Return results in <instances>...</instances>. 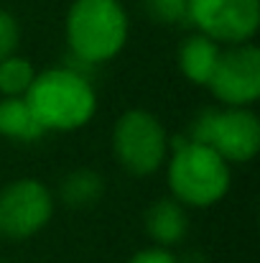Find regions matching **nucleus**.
I'll return each mask as SVG.
<instances>
[{"label": "nucleus", "instance_id": "obj_9", "mask_svg": "<svg viewBox=\"0 0 260 263\" xmlns=\"http://www.w3.org/2000/svg\"><path fill=\"white\" fill-rule=\"evenodd\" d=\"M186 228H189L186 212L176 199H158L146 212V230L161 248L184 240Z\"/></svg>", "mask_w": 260, "mask_h": 263}, {"label": "nucleus", "instance_id": "obj_16", "mask_svg": "<svg viewBox=\"0 0 260 263\" xmlns=\"http://www.w3.org/2000/svg\"><path fill=\"white\" fill-rule=\"evenodd\" d=\"M128 263H176V258H173L166 248L156 246V248H146V251L135 253Z\"/></svg>", "mask_w": 260, "mask_h": 263}, {"label": "nucleus", "instance_id": "obj_5", "mask_svg": "<svg viewBox=\"0 0 260 263\" xmlns=\"http://www.w3.org/2000/svg\"><path fill=\"white\" fill-rule=\"evenodd\" d=\"M115 156L135 176L153 174L169 151V138L156 115L146 110H128L115 125Z\"/></svg>", "mask_w": 260, "mask_h": 263}, {"label": "nucleus", "instance_id": "obj_4", "mask_svg": "<svg viewBox=\"0 0 260 263\" xmlns=\"http://www.w3.org/2000/svg\"><path fill=\"white\" fill-rule=\"evenodd\" d=\"M196 143L217 151L227 164L230 161H250L260 148V123L245 107L230 110H207L196 118L191 128V138Z\"/></svg>", "mask_w": 260, "mask_h": 263}, {"label": "nucleus", "instance_id": "obj_6", "mask_svg": "<svg viewBox=\"0 0 260 263\" xmlns=\"http://www.w3.org/2000/svg\"><path fill=\"white\" fill-rule=\"evenodd\" d=\"M54 212L51 192L36 179L13 181L0 192V235L23 240L36 235Z\"/></svg>", "mask_w": 260, "mask_h": 263}, {"label": "nucleus", "instance_id": "obj_12", "mask_svg": "<svg viewBox=\"0 0 260 263\" xmlns=\"http://www.w3.org/2000/svg\"><path fill=\"white\" fill-rule=\"evenodd\" d=\"M36 80V69L28 59L5 57L0 59V95L5 97H23Z\"/></svg>", "mask_w": 260, "mask_h": 263}, {"label": "nucleus", "instance_id": "obj_11", "mask_svg": "<svg viewBox=\"0 0 260 263\" xmlns=\"http://www.w3.org/2000/svg\"><path fill=\"white\" fill-rule=\"evenodd\" d=\"M0 133L18 141H36L46 130L36 120L26 97H3L0 100Z\"/></svg>", "mask_w": 260, "mask_h": 263}, {"label": "nucleus", "instance_id": "obj_3", "mask_svg": "<svg viewBox=\"0 0 260 263\" xmlns=\"http://www.w3.org/2000/svg\"><path fill=\"white\" fill-rule=\"evenodd\" d=\"M67 39L79 59L107 62L128 39V15L117 0H74L67 15Z\"/></svg>", "mask_w": 260, "mask_h": 263}, {"label": "nucleus", "instance_id": "obj_2", "mask_svg": "<svg viewBox=\"0 0 260 263\" xmlns=\"http://www.w3.org/2000/svg\"><path fill=\"white\" fill-rule=\"evenodd\" d=\"M169 186L178 202L209 207L227 194L230 166L204 143L176 141V151L169 161Z\"/></svg>", "mask_w": 260, "mask_h": 263}, {"label": "nucleus", "instance_id": "obj_7", "mask_svg": "<svg viewBox=\"0 0 260 263\" xmlns=\"http://www.w3.org/2000/svg\"><path fill=\"white\" fill-rule=\"evenodd\" d=\"M204 36L227 44H245L260 23L258 0H189L186 15Z\"/></svg>", "mask_w": 260, "mask_h": 263}, {"label": "nucleus", "instance_id": "obj_8", "mask_svg": "<svg viewBox=\"0 0 260 263\" xmlns=\"http://www.w3.org/2000/svg\"><path fill=\"white\" fill-rule=\"evenodd\" d=\"M212 92L232 105L245 107L255 102L260 95V51L253 44H240L225 54H219L214 74L209 80Z\"/></svg>", "mask_w": 260, "mask_h": 263}, {"label": "nucleus", "instance_id": "obj_10", "mask_svg": "<svg viewBox=\"0 0 260 263\" xmlns=\"http://www.w3.org/2000/svg\"><path fill=\"white\" fill-rule=\"evenodd\" d=\"M219 59V49L217 41L209 36H191L184 41L181 51H178V62H181V72L189 77V82L194 85H209L214 67Z\"/></svg>", "mask_w": 260, "mask_h": 263}, {"label": "nucleus", "instance_id": "obj_14", "mask_svg": "<svg viewBox=\"0 0 260 263\" xmlns=\"http://www.w3.org/2000/svg\"><path fill=\"white\" fill-rule=\"evenodd\" d=\"M143 8L158 23H178L189 15V0H143Z\"/></svg>", "mask_w": 260, "mask_h": 263}, {"label": "nucleus", "instance_id": "obj_15", "mask_svg": "<svg viewBox=\"0 0 260 263\" xmlns=\"http://www.w3.org/2000/svg\"><path fill=\"white\" fill-rule=\"evenodd\" d=\"M18 41H21V28H18V21L0 8V59L5 57H13L15 49H18Z\"/></svg>", "mask_w": 260, "mask_h": 263}, {"label": "nucleus", "instance_id": "obj_13", "mask_svg": "<svg viewBox=\"0 0 260 263\" xmlns=\"http://www.w3.org/2000/svg\"><path fill=\"white\" fill-rule=\"evenodd\" d=\"M99 194H102V176L94 174V172H87V169L69 174L62 186V197L72 207L92 204L99 199Z\"/></svg>", "mask_w": 260, "mask_h": 263}, {"label": "nucleus", "instance_id": "obj_1", "mask_svg": "<svg viewBox=\"0 0 260 263\" xmlns=\"http://www.w3.org/2000/svg\"><path fill=\"white\" fill-rule=\"evenodd\" d=\"M23 97L44 130H74L85 125L97 107L92 85L72 69H49L36 74Z\"/></svg>", "mask_w": 260, "mask_h": 263}]
</instances>
